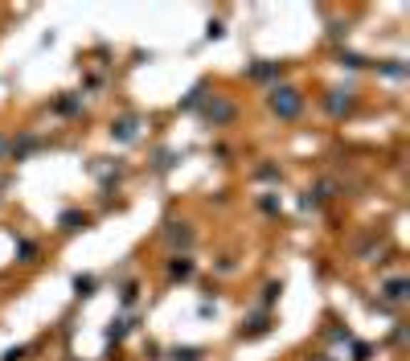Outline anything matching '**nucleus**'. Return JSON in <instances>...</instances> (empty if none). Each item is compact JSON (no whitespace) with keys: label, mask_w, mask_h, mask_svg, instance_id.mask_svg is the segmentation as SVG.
<instances>
[{"label":"nucleus","mask_w":410,"mask_h":361,"mask_svg":"<svg viewBox=\"0 0 410 361\" xmlns=\"http://www.w3.org/2000/svg\"><path fill=\"white\" fill-rule=\"evenodd\" d=\"M189 271H193V263H189V259L173 263V275H180V279H185V275H189Z\"/></svg>","instance_id":"3"},{"label":"nucleus","mask_w":410,"mask_h":361,"mask_svg":"<svg viewBox=\"0 0 410 361\" xmlns=\"http://www.w3.org/2000/svg\"><path fill=\"white\" fill-rule=\"evenodd\" d=\"M386 300H394V304H402V300H406V279H394L390 288H386Z\"/></svg>","instance_id":"2"},{"label":"nucleus","mask_w":410,"mask_h":361,"mask_svg":"<svg viewBox=\"0 0 410 361\" xmlns=\"http://www.w3.org/2000/svg\"><path fill=\"white\" fill-rule=\"evenodd\" d=\"M299 107H304V98L295 95L292 86H275V91H271V111H275V115L295 119V115H299Z\"/></svg>","instance_id":"1"}]
</instances>
